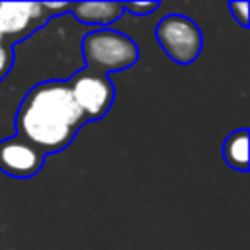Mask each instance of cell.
Returning a JSON list of instances; mask_svg holds the SVG:
<instances>
[{
    "instance_id": "6da1fadb",
    "label": "cell",
    "mask_w": 250,
    "mask_h": 250,
    "mask_svg": "<svg viewBox=\"0 0 250 250\" xmlns=\"http://www.w3.org/2000/svg\"><path fill=\"white\" fill-rule=\"evenodd\" d=\"M84 119L68 84L45 82L25 96L16 121L21 139L39 150H59L72 141Z\"/></svg>"
},
{
    "instance_id": "7a4b0ae2",
    "label": "cell",
    "mask_w": 250,
    "mask_h": 250,
    "mask_svg": "<svg viewBox=\"0 0 250 250\" xmlns=\"http://www.w3.org/2000/svg\"><path fill=\"white\" fill-rule=\"evenodd\" d=\"M84 57L94 70H121L137 61V45L119 31L98 29L84 37Z\"/></svg>"
},
{
    "instance_id": "3957f363",
    "label": "cell",
    "mask_w": 250,
    "mask_h": 250,
    "mask_svg": "<svg viewBox=\"0 0 250 250\" xmlns=\"http://www.w3.org/2000/svg\"><path fill=\"white\" fill-rule=\"evenodd\" d=\"M156 37L170 59L180 64H189L201 51V31L186 16H166L158 27Z\"/></svg>"
},
{
    "instance_id": "277c9868",
    "label": "cell",
    "mask_w": 250,
    "mask_h": 250,
    "mask_svg": "<svg viewBox=\"0 0 250 250\" xmlns=\"http://www.w3.org/2000/svg\"><path fill=\"white\" fill-rule=\"evenodd\" d=\"M68 88H70V94H72L76 105L80 107V111L84 113L86 119L102 117L113 102L111 82L104 74H98L92 70L74 74Z\"/></svg>"
},
{
    "instance_id": "5b68a950",
    "label": "cell",
    "mask_w": 250,
    "mask_h": 250,
    "mask_svg": "<svg viewBox=\"0 0 250 250\" xmlns=\"http://www.w3.org/2000/svg\"><path fill=\"white\" fill-rule=\"evenodd\" d=\"M43 152L21 137H12L0 143V168L12 176L25 178L39 172Z\"/></svg>"
},
{
    "instance_id": "8992f818",
    "label": "cell",
    "mask_w": 250,
    "mask_h": 250,
    "mask_svg": "<svg viewBox=\"0 0 250 250\" xmlns=\"http://www.w3.org/2000/svg\"><path fill=\"white\" fill-rule=\"evenodd\" d=\"M47 16V10L39 2H0V33L23 35Z\"/></svg>"
},
{
    "instance_id": "52a82bcc",
    "label": "cell",
    "mask_w": 250,
    "mask_h": 250,
    "mask_svg": "<svg viewBox=\"0 0 250 250\" xmlns=\"http://www.w3.org/2000/svg\"><path fill=\"white\" fill-rule=\"evenodd\" d=\"M72 10H74L76 20L84 23H109L121 16L123 4L119 2H80V4H72Z\"/></svg>"
},
{
    "instance_id": "ba28073f",
    "label": "cell",
    "mask_w": 250,
    "mask_h": 250,
    "mask_svg": "<svg viewBox=\"0 0 250 250\" xmlns=\"http://www.w3.org/2000/svg\"><path fill=\"white\" fill-rule=\"evenodd\" d=\"M223 152H225V160L232 168L246 170L248 168V131L240 129L229 135V139L225 141Z\"/></svg>"
},
{
    "instance_id": "9c48e42d",
    "label": "cell",
    "mask_w": 250,
    "mask_h": 250,
    "mask_svg": "<svg viewBox=\"0 0 250 250\" xmlns=\"http://www.w3.org/2000/svg\"><path fill=\"white\" fill-rule=\"evenodd\" d=\"M123 8L133 12L135 16H143V14H148V12L156 10L158 4L156 2H127V4H123Z\"/></svg>"
},
{
    "instance_id": "30bf717a",
    "label": "cell",
    "mask_w": 250,
    "mask_h": 250,
    "mask_svg": "<svg viewBox=\"0 0 250 250\" xmlns=\"http://www.w3.org/2000/svg\"><path fill=\"white\" fill-rule=\"evenodd\" d=\"M10 64H12V51L0 43V80L6 76V72L10 70Z\"/></svg>"
},
{
    "instance_id": "8fae6325",
    "label": "cell",
    "mask_w": 250,
    "mask_h": 250,
    "mask_svg": "<svg viewBox=\"0 0 250 250\" xmlns=\"http://www.w3.org/2000/svg\"><path fill=\"white\" fill-rule=\"evenodd\" d=\"M230 10L236 14V18H238V21H240L242 25L248 23V18H246V16H248V14H246V12H248V4H246V2H232V4H230Z\"/></svg>"
},
{
    "instance_id": "7c38bea8",
    "label": "cell",
    "mask_w": 250,
    "mask_h": 250,
    "mask_svg": "<svg viewBox=\"0 0 250 250\" xmlns=\"http://www.w3.org/2000/svg\"><path fill=\"white\" fill-rule=\"evenodd\" d=\"M43 8L47 10V14H49V10H51V12H62V10L68 8V4H53V2H45Z\"/></svg>"
},
{
    "instance_id": "4fadbf2b",
    "label": "cell",
    "mask_w": 250,
    "mask_h": 250,
    "mask_svg": "<svg viewBox=\"0 0 250 250\" xmlns=\"http://www.w3.org/2000/svg\"><path fill=\"white\" fill-rule=\"evenodd\" d=\"M2 37H4V35H2V33H0V43H2Z\"/></svg>"
}]
</instances>
